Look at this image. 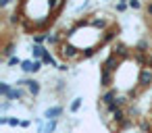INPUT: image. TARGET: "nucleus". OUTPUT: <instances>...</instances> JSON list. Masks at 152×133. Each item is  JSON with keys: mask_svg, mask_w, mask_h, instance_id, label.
Wrapping results in <instances>:
<instances>
[{"mask_svg": "<svg viewBox=\"0 0 152 133\" xmlns=\"http://www.w3.org/2000/svg\"><path fill=\"white\" fill-rule=\"evenodd\" d=\"M137 81H140L142 87H148V85L152 83V67H150V69L144 67V69L140 71V79H137Z\"/></svg>", "mask_w": 152, "mask_h": 133, "instance_id": "nucleus-1", "label": "nucleus"}, {"mask_svg": "<svg viewBox=\"0 0 152 133\" xmlns=\"http://www.w3.org/2000/svg\"><path fill=\"white\" fill-rule=\"evenodd\" d=\"M21 69H23L25 73H38V71L42 69V60H23Z\"/></svg>", "mask_w": 152, "mask_h": 133, "instance_id": "nucleus-2", "label": "nucleus"}, {"mask_svg": "<svg viewBox=\"0 0 152 133\" xmlns=\"http://www.w3.org/2000/svg\"><path fill=\"white\" fill-rule=\"evenodd\" d=\"M61 112H63V108H61V106H52V108H48V110H46V118H48V121H56V116H58Z\"/></svg>", "mask_w": 152, "mask_h": 133, "instance_id": "nucleus-3", "label": "nucleus"}, {"mask_svg": "<svg viewBox=\"0 0 152 133\" xmlns=\"http://www.w3.org/2000/svg\"><path fill=\"white\" fill-rule=\"evenodd\" d=\"M31 54H34V58H36V60H42V58H44V54H46V50H44L42 46H34V48H31Z\"/></svg>", "mask_w": 152, "mask_h": 133, "instance_id": "nucleus-4", "label": "nucleus"}, {"mask_svg": "<svg viewBox=\"0 0 152 133\" xmlns=\"http://www.w3.org/2000/svg\"><path fill=\"white\" fill-rule=\"evenodd\" d=\"M21 98H23V89H17V87H15L7 100H21Z\"/></svg>", "mask_w": 152, "mask_h": 133, "instance_id": "nucleus-5", "label": "nucleus"}, {"mask_svg": "<svg viewBox=\"0 0 152 133\" xmlns=\"http://www.w3.org/2000/svg\"><path fill=\"white\" fill-rule=\"evenodd\" d=\"M42 63H44V65H56V60H54V56H52L50 52H46V54H44ZM56 67H58V65H56Z\"/></svg>", "mask_w": 152, "mask_h": 133, "instance_id": "nucleus-6", "label": "nucleus"}, {"mask_svg": "<svg viewBox=\"0 0 152 133\" xmlns=\"http://www.w3.org/2000/svg\"><path fill=\"white\" fill-rule=\"evenodd\" d=\"M0 92H2V96H4V98H9L13 89H11V85H9V83H0Z\"/></svg>", "mask_w": 152, "mask_h": 133, "instance_id": "nucleus-7", "label": "nucleus"}, {"mask_svg": "<svg viewBox=\"0 0 152 133\" xmlns=\"http://www.w3.org/2000/svg\"><path fill=\"white\" fill-rule=\"evenodd\" d=\"M54 129H56V121H48V125L42 129V133H52Z\"/></svg>", "mask_w": 152, "mask_h": 133, "instance_id": "nucleus-8", "label": "nucleus"}, {"mask_svg": "<svg viewBox=\"0 0 152 133\" xmlns=\"http://www.w3.org/2000/svg\"><path fill=\"white\" fill-rule=\"evenodd\" d=\"M79 106H81V98H75V100H73V104H71V112H77V110H79Z\"/></svg>", "mask_w": 152, "mask_h": 133, "instance_id": "nucleus-9", "label": "nucleus"}, {"mask_svg": "<svg viewBox=\"0 0 152 133\" xmlns=\"http://www.w3.org/2000/svg\"><path fill=\"white\" fill-rule=\"evenodd\" d=\"M9 65H11V67H17V65H23V63H21L19 56H11V58H9Z\"/></svg>", "mask_w": 152, "mask_h": 133, "instance_id": "nucleus-10", "label": "nucleus"}, {"mask_svg": "<svg viewBox=\"0 0 152 133\" xmlns=\"http://www.w3.org/2000/svg\"><path fill=\"white\" fill-rule=\"evenodd\" d=\"M129 7L131 9H140V0H129Z\"/></svg>", "mask_w": 152, "mask_h": 133, "instance_id": "nucleus-11", "label": "nucleus"}, {"mask_svg": "<svg viewBox=\"0 0 152 133\" xmlns=\"http://www.w3.org/2000/svg\"><path fill=\"white\" fill-rule=\"evenodd\" d=\"M125 9H127L125 2H119V4H117V11H125Z\"/></svg>", "mask_w": 152, "mask_h": 133, "instance_id": "nucleus-12", "label": "nucleus"}, {"mask_svg": "<svg viewBox=\"0 0 152 133\" xmlns=\"http://www.w3.org/2000/svg\"><path fill=\"white\" fill-rule=\"evenodd\" d=\"M9 2H11V0H0V7H2V9H4V7H7Z\"/></svg>", "mask_w": 152, "mask_h": 133, "instance_id": "nucleus-13", "label": "nucleus"}, {"mask_svg": "<svg viewBox=\"0 0 152 133\" xmlns=\"http://www.w3.org/2000/svg\"><path fill=\"white\" fill-rule=\"evenodd\" d=\"M146 11H148V15H152V4H148V7H146Z\"/></svg>", "mask_w": 152, "mask_h": 133, "instance_id": "nucleus-14", "label": "nucleus"}, {"mask_svg": "<svg viewBox=\"0 0 152 133\" xmlns=\"http://www.w3.org/2000/svg\"><path fill=\"white\" fill-rule=\"evenodd\" d=\"M121 2H125V0H121Z\"/></svg>", "mask_w": 152, "mask_h": 133, "instance_id": "nucleus-15", "label": "nucleus"}]
</instances>
